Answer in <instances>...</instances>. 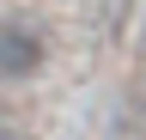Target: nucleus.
Returning a JSON list of instances; mask_svg holds the SVG:
<instances>
[{"instance_id":"1","label":"nucleus","mask_w":146,"mask_h":140,"mask_svg":"<svg viewBox=\"0 0 146 140\" xmlns=\"http://www.w3.org/2000/svg\"><path fill=\"white\" fill-rule=\"evenodd\" d=\"M43 67V31L25 19H0V85H18Z\"/></svg>"},{"instance_id":"2","label":"nucleus","mask_w":146,"mask_h":140,"mask_svg":"<svg viewBox=\"0 0 146 140\" xmlns=\"http://www.w3.org/2000/svg\"><path fill=\"white\" fill-rule=\"evenodd\" d=\"M0 140H18V134H12V128H6V122H0Z\"/></svg>"}]
</instances>
